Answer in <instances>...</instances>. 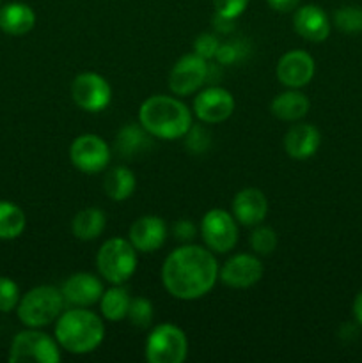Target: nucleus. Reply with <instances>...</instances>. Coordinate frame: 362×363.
<instances>
[{
	"label": "nucleus",
	"mask_w": 362,
	"mask_h": 363,
	"mask_svg": "<svg viewBox=\"0 0 362 363\" xmlns=\"http://www.w3.org/2000/svg\"><path fill=\"white\" fill-rule=\"evenodd\" d=\"M219 262L208 247L183 245L170 252L162 266V284L167 293L181 301L206 296L219 280Z\"/></svg>",
	"instance_id": "nucleus-1"
},
{
	"label": "nucleus",
	"mask_w": 362,
	"mask_h": 363,
	"mask_svg": "<svg viewBox=\"0 0 362 363\" xmlns=\"http://www.w3.org/2000/svg\"><path fill=\"white\" fill-rule=\"evenodd\" d=\"M138 123L151 137L177 140L187 137L194 126V112L174 96L155 94L144 99L138 108Z\"/></svg>",
	"instance_id": "nucleus-2"
},
{
	"label": "nucleus",
	"mask_w": 362,
	"mask_h": 363,
	"mask_svg": "<svg viewBox=\"0 0 362 363\" xmlns=\"http://www.w3.org/2000/svg\"><path fill=\"white\" fill-rule=\"evenodd\" d=\"M105 339V323L87 307L64 311L55 321V340L60 350L71 354H89Z\"/></svg>",
	"instance_id": "nucleus-3"
},
{
	"label": "nucleus",
	"mask_w": 362,
	"mask_h": 363,
	"mask_svg": "<svg viewBox=\"0 0 362 363\" xmlns=\"http://www.w3.org/2000/svg\"><path fill=\"white\" fill-rule=\"evenodd\" d=\"M66 300L60 287L38 286L20 298L16 307L18 319L27 328H45L59 319L64 312Z\"/></svg>",
	"instance_id": "nucleus-4"
},
{
	"label": "nucleus",
	"mask_w": 362,
	"mask_h": 363,
	"mask_svg": "<svg viewBox=\"0 0 362 363\" xmlns=\"http://www.w3.org/2000/svg\"><path fill=\"white\" fill-rule=\"evenodd\" d=\"M96 268L102 279L112 286H123L137 269V250L130 240L110 238L96 254Z\"/></svg>",
	"instance_id": "nucleus-5"
},
{
	"label": "nucleus",
	"mask_w": 362,
	"mask_h": 363,
	"mask_svg": "<svg viewBox=\"0 0 362 363\" xmlns=\"http://www.w3.org/2000/svg\"><path fill=\"white\" fill-rule=\"evenodd\" d=\"M149 363H183L188 357L187 333L172 323H163L149 332L144 346Z\"/></svg>",
	"instance_id": "nucleus-6"
},
{
	"label": "nucleus",
	"mask_w": 362,
	"mask_h": 363,
	"mask_svg": "<svg viewBox=\"0 0 362 363\" xmlns=\"http://www.w3.org/2000/svg\"><path fill=\"white\" fill-rule=\"evenodd\" d=\"M62 354L55 337L39 332V328H28L16 333L11 342V363H59Z\"/></svg>",
	"instance_id": "nucleus-7"
},
{
	"label": "nucleus",
	"mask_w": 362,
	"mask_h": 363,
	"mask_svg": "<svg viewBox=\"0 0 362 363\" xmlns=\"http://www.w3.org/2000/svg\"><path fill=\"white\" fill-rule=\"evenodd\" d=\"M201 238L206 247L215 254H227L238 243V222L233 213L224 209H209L201 220Z\"/></svg>",
	"instance_id": "nucleus-8"
},
{
	"label": "nucleus",
	"mask_w": 362,
	"mask_h": 363,
	"mask_svg": "<svg viewBox=\"0 0 362 363\" xmlns=\"http://www.w3.org/2000/svg\"><path fill=\"white\" fill-rule=\"evenodd\" d=\"M71 98L75 105L85 112H103L112 101V87L105 77L94 71H85L75 77L71 84Z\"/></svg>",
	"instance_id": "nucleus-9"
},
{
	"label": "nucleus",
	"mask_w": 362,
	"mask_h": 363,
	"mask_svg": "<svg viewBox=\"0 0 362 363\" xmlns=\"http://www.w3.org/2000/svg\"><path fill=\"white\" fill-rule=\"evenodd\" d=\"M112 152L99 135L84 133L71 142L70 160L84 174H98L109 167Z\"/></svg>",
	"instance_id": "nucleus-10"
},
{
	"label": "nucleus",
	"mask_w": 362,
	"mask_h": 363,
	"mask_svg": "<svg viewBox=\"0 0 362 363\" xmlns=\"http://www.w3.org/2000/svg\"><path fill=\"white\" fill-rule=\"evenodd\" d=\"M209 74L208 60L188 53L176 60L169 73V89L176 96H190L202 87Z\"/></svg>",
	"instance_id": "nucleus-11"
},
{
	"label": "nucleus",
	"mask_w": 362,
	"mask_h": 363,
	"mask_svg": "<svg viewBox=\"0 0 362 363\" xmlns=\"http://www.w3.org/2000/svg\"><path fill=\"white\" fill-rule=\"evenodd\" d=\"M265 275V266L254 254H236L219 269V280L231 289H248Z\"/></svg>",
	"instance_id": "nucleus-12"
},
{
	"label": "nucleus",
	"mask_w": 362,
	"mask_h": 363,
	"mask_svg": "<svg viewBox=\"0 0 362 363\" xmlns=\"http://www.w3.org/2000/svg\"><path fill=\"white\" fill-rule=\"evenodd\" d=\"M195 113L201 123L206 124H219L229 119L234 112V98L227 89L224 87H208L197 92L194 98Z\"/></svg>",
	"instance_id": "nucleus-13"
},
{
	"label": "nucleus",
	"mask_w": 362,
	"mask_h": 363,
	"mask_svg": "<svg viewBox=\"0 0 362 363\" xmlns=\"http://www.w3.org/2000/svg\"><path fill=\"white\" fill-rule=\"evenodd\" d=\"M314 59L305 50H290L279 59L275 67L277 80L287 89H302L314 77Z\"/></svg>",
	"instance_id": "nucleus-14"
},
{
	"label": "nucleus",
	"mask_w": 362,
	"mask_h": 363,
	"mask_svg": "<svg viewBox=\"0 0 362 363\" xmlns=\"http://www.w3.org/2000/svg\"><path fill=\"white\" fill-rule=\"evenodd\" d=\"M60 291H62L66 303L73 305V307H92V305L99 303V298H102L105 287H103L99 277L80 272L67 277L60 286Z\"/></svg>",
	"instance_id": "nucleus-15"
},
{
	"label": "nucleus",
	"mask_w": 362,
	"mask_h": 363,
	"mask_svg": "<svg viewBox=\"0 0 362 363\" xmlns=\"http://www.w3.org/2000/svg\"><path fill=\"white\" fill-rule=\"evenodd\" d=\"M130 243L141 254L160 250L167 240L165 220L156 215H144L135 220L130 227Z\"/></svg>",
	"instance_id": "nucleus-16"
},
{
	"label": "nucleus",
	"mask_w": 362,
	"mask_h": 363,
	"mask_svg": "<svg viewBox=\"0 0 362 363\" xmlns=\"http://www.w3.org/2000/svg\"><path fill=\"white\" fill-rule=\"evenodd\" d=\"M233 216L245 227H256L268 215V199L259 188L248 186L238 191L233 199Z\"/></svg>",
	"instance_id": "nucleus-17"
},
{
	"label": "nucleus",
	"mask_w": 362,
	"mask_h": 363,
	"mask_svg": "<svg viewBox=\"0 0 362 363\" xmlns=\"http://www.w3.org/2000/svg\"><path fill=\"white\" fill-rule=\"evenodd\" d=\"M293 28L300 38L311 43H323L330 34L329 14L314 4L295 9Z\"/></svg>",
	"instance_id": "nucleus-18"
},
{
	"label": "nucleus",
	"mask_w": 362,
	"mask_h": 363,
	"mask_svg": "<svg viewBox=\"0 0 362 363\" xmlns=\"http://www.w3.org/2000/svg\"><path fill=\"white\" fill-rule=\"evenodd\" d=\"M322 145V133L316 126L307 123H298L284 135V151L293 160H309L318 152Z\"/></svg>",
	"instance_id": "nucleus-19"
},
{
	"label": "nucleus",
	"mask_w": 362,
	"mask_h": 363,
	"mask_svg": "<svg viewBox=\"0 0 362 363\" xmlns=\"http://www.w3.org/2000/svg\"><path fill=\"white\" fill-rule=\"evenodd\" d=\"M309 108H311V101L298 89H287L277 94L270 103V112L273 113V117L286 123L302 121L309 113Z\"/></svg>",
	"instance_id": "nucleus-20"
},
{
	"label": "nucleus",
	"mask_w": 362,
	"mask_h": 363,
	"mask_svg": "<svg viewBox=\"0 0 362 363\" xmlns=\"http://www.w3.org/2000/svg\"><path fill=\"white\" fill-rule=\"evenodd\" d=\"M35 13L23 2H11L0 7V30L9 35H25L34 28Z\"/></svg>",
	"instance_id": "nucleus-21"
},
{
	"label": "nucleus",
	"mask_w": 362,
	"mask_h": 363,
	"mask_svg": "<svg viewBox=\"0 0 362 363\" xmlns=\"http://www.w3.org/2000/svg\"><path fill=\"white\" fill-rule=\"evenodd\" d=\"M151 145V135L142 128V124H126L117 131L116 151L121 158H135L148 151Z\"/></svg>",
	"instance_id": "nucleus-22"
},
{
	"label": "nucleus",
	"mask_w": 362,
	"mask_h": 363,
	"mask_svg": "<svg viewBox=\"0 0 362 363\" xmlns=\"http://www.w3.org/2000/svg\"><path fill=\"white\" fill-rule=\"evenodd\" d=\"M106 227V215L99 208H85L71 220V233L80 241H94Z\"/></svg>",
	"instance_id": "nucleus-23"
},
{
	"label": "nucleus",
	"mask_w": 362,
	"mask_h": 363,
	"mask_svg": "<svg viewBox=\"0 0 362 363\" xmlns=\"http://www.w3.org/2000/svg\"><path fill=\"white\" fill-rule=\"evenodd\" d=\"M135 188H137V177H135L133 170L124 165L112 167L103 179V190H105L106 197L116 202L130 199Z\"/></svg>",
	"instance_id": "nucleus-24"
},
{
	"label": "nucleus",
	"mask_w": 362,
	"mask_h": 363,
	"mask_svg": "<svg viewBox=\"0 0 362 363\" xmlns=\"http://www.w3.org/2000/svg\"><path fill=\"white\" fill-rule=\"evenodd\" d=\"M130 303L131 298L128 291L121 286H114L103 291L102 298H99V311L106 321L119 323L128 315Z\"/></svg>",
	"instance_id": "nucleus-25"
},
{
	"label": "nucleus",
	"mask_w": 362,
	"mask_h": 363,
	"mask_svg": "<svg viewBox=\"0 0 362 363\" xmlns=\"http://www.w3.org/2000/svg\"><path fill=\"white\" fill-rule=\"evenodd\" d=\"M27 216L23 209L11 201H0V240L11 241L23 234Z\"/></svg>",
	"instance_id": "nucleus-26"
},
{
	"label": "nucleus",
	"mask_w": 362,
	"mask_h": 363,
	"mask_svg": "<svg viewBox=\"0 0 362 363\" xmlns=\"http://www.w3.org/2000/svg\"><path fill=\"white\" fill-rule=\"evenodd\" d=\"M248 245H251L252 252L256 255H272L275 252L277 245H279V238H277V233L272 227L259 223L251 233Z\"/></svg>",
	"instance_id": "nucleus-27"
},
{
	"label": "nucleus",
	"mask_w": 362,
	"mask_h": 363,
	"mask_svg": "<svg viewBox=\"0 0 362 363\" xmlns=\"http://www.w3.org/2000/svg\"><path fill=\"white\" fill-rule=\"evenodd\" d=\"M334 25L344 34H357L362 30V7L343 6L334 13Z\"/></svg>",
	"instance_id": "nucleus-28"
},
{
	"label": "nucleus",
	"mask_w": 362,
	"mask_h": 363,
	"mask_svg": "<svg viewBox=\"0 0 362 363\" xmlns=\"http://www.w3.org/2000/svg\"><path fill=\"white\" fill-rule=\"evenodd\" d=\"M153 315H155V308H153V303L144 296L131 298L130 308H128V315L131 325L138 330L149 328L153 323Z\"/></svg>",
	"instance_id": "nucleus-29"
},
{
	"label": "nucleus",
	"mask_w": 362,
	"mask_h": 363,
	"mask_svg": "<svg viewBox=\"0 0 362 363\" xmlns=\"http://www.w3.org/2000/svg\"><path fill=\"white\" fill-rule=\"evenodd\" d=\"M20 287L9 277H0V312L7 314V312L16 311L18 303H20Z\"/></svg>",
	"instance_id": "nucleus-30"
},
{
	"label": "nucleus",
	"mask_w": 362,
	"mask_h": 363,
	"mask_svg": "<svg viewBox=\"0 0 362 363\" xmlns=\"http://www.w3.org/2000/svg\"><path fill=\"white\" fill-rule=\"evenodd\" d=\"M220 41L215 34H209V32H202L195 38L194 41V53H197L202 59H215L216 50H219Z\"/></svg>",
	"instance_id": "nucleus-31"
},
{
	"label": "nucleus",
	"mask_w": 362,
	"mask_h": 363,
	"mask_svg": "<svg viewBox=\"0 0 362 363\" xmlns=\"http://www.w3.org/2000/svg\"><path fill=\"white\" fill-rule=\"evenodd\" d=\"M248 2L251 0H213V6H215L216 14L229 18V20H236L238 16L245 13Z\"/></svg>",
	"instance_id": "nucleus-32"
},
{
	"label": "nucleus",
	"mask_w": 362,
	"mask_h": 363,
	"mask_svg": "<svg viewBox=\"0 0 362 363\" xmlns=\"http://www.w3.org/2000/svg\"><path fill=\"white\" fill-rule=\"evenodd\" d=\"M187 145L192 152H202L209 145V135L202 128H190L187 133Z\"/></svg>",
	"instance_id": "nucleus-33"
},
{
	"label": "nucleus",
	"mask_w": 362,
	"mask_h": 363,
	"mask_svg": "<svg viewBox=\"0 0 362 363\" xmlns=\"http://www.w3.org/2000/svg\"><path fill=\"white\" fill-rule=\"evenodd\" d=\"M215 59L220 64H233L240 59V46L236 43H220L219 50H216Z\"/></svg>",
	"instance_id": "nucleus-34"
},
{
	"label": "nucleus",
	"mask_w": 362,
	"mask_h": 363,
	"mask_svg": "<svg viewBox=\"0 0 362 363\" xmlns=\"http://www.w3.org/2000/svg\"><path fill=\"white\" fill-rule=\"evenodd\" d=\"M174 238H176L177 241H190L192 238L195 236V233H197V229H195V225L192 223V220H177L176 223H174Z\"/></svg>",
	"instance_id": "nucleus-35"
},
{
	"label": "nucleus",
	"mask_w": 362,
	"mask_h": 363,
	"mask_svg": "<svg viewBox=\"0 0 362 363\" xmlns=\"http://www.w3.org/2000/svg\"><path fill=\"white\" fill-rule=\"evenodd\" d=\"M266 2L277 13H291L300 6V0H266Z\"/></svg>",
	"instance_id": "nucleus-36"
},
{
	"label": "nucleus",
	"mask_w": 362,
	"mask_h": 363,
	"mask_svg": "<svg viewBox=\"0 0 362 363\" xmlns=\"http://www.w3.org/2000/svg\"><path fill=\"white\" fill-rule=\"evenodd\" d=\"M351 312H353V318L358 325L362 326V291L355 296L353 305H351Z\"/></svg>",
	"instance_id": "nucleus-37"
}]
</instances>
